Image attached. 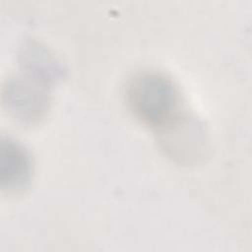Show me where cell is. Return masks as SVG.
Returning a JSON list of instances; mask_svg holds the SVG:
<instances>
[{"mask_svg": "<svg viewBox=\"0 0 252 252\" xmlns=\"http://www.w3.org/2000/svg\"><path fill=\"white\" fill-rule=\"evenodd\" d=\"M126 103L135 118L158 132L177 128L183 119L180 91L174 81L158 71H141L125 90Z\"/></svg>", "mask_w": 252, "mask_h": 252, "instance_id": "1", "label": "cell"}, {"mask_svg": "<svg viewBox=\"0 0 252 252\" xmlns=\"http://www.w3.org/2000/svg\"><path fill=\"white\" fill-rule=\"evenodd\" d=\"M32 172V161L27 150L10 139L0 145V180L8 191L23 188Z\"/></svg>", "mask_w": 252, "mask_h": 252, "instance_id": "2", "label": "cell"}]
</instances>
